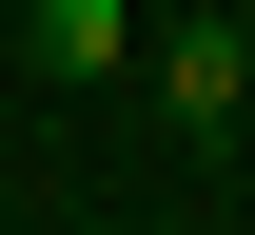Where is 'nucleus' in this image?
<instances>
[{"mask_svg": "<svg viewBox=\"0 0 255 235\" xmlns=\"http://www.w3.org/2000/svg\"><path fill=\"white\" fill-rule=\"evenodd\" d=\"M236 98H255V39H236V20H177V39H157V118H196V137H216Z\"/></svg>", "mask_w": 255, "mask_h": 235, "instance_id": "1", "label": "nucleus"}, {"mask_svg": "<svg viewBox=\"0 0 255 235\" xmlns=\"http://www.w3.org/2000/svg\"><path fill=\"white\" fill-rule=\"evenodd\" d=\"M20 59L39 78H118L137 59V0H20Z\"/></svg>", "mask_w": 255, "mask_h": 235, "instance_id": "2", "label": "nucleus"}]
</instances>
